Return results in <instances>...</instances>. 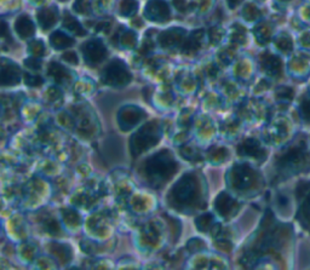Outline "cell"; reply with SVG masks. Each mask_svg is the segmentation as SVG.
Listing matches in <instances>:
<instances>
[{
    "label": "cell",
    "instance_id": "1",
    "mask_svg": "<svg viewBox=\"0 0 310 270\" xmlns=\"http://www.w3.org/2000/svg\"><path fill=\"white\" fill-rule=\"evenodd\" d=\"M144 171H146L147 178L155 186V184L164 183L172 177L173 173L177 171V162L167 152H161L149 157L144 162Z\"/></svg>",
    "mask_w": 310,
    "mask_h": 270
},
{
    "label": "cell",
    "instance_id": "2",
    "mask_svg": "<svg viewBox=\"0 0 310 270\" xmlns=\"http://www.w3.org/2000/svg\"><path fill=\"white\" fill-rule=\"evenodd\" d=\"M102 80L111 86H124L131 81V73L122 61L114 60L103 69Z\"/></svg>",
    "mask_w": 310,
    "mask_h": 270
},
{
    "label": "cell",
    "instance_id": "3",
    "mask_svg": "<svg viewBox=\"0 0 310 270\" xmlns=\"http://www.w3.org/2000/svg\"><path fill=\"white\" fill-rule=\"evenodd\" d=\"M159 131H157V126L155 122H149L146 126L138 131L132 138V153L140 154L142 152L147 151L151 147H153L157 141H159Z\"/></svg>",
    "mask_w": 310,
    "mask_h": 270
},
{
    "label": "cell",
    "instance_id": "4",
    "mask_svg": "<svg viewBox=\"0 0 310 270\" xmlns=\"http://www.w3.org/2000/svg\"><path fill=\"white\" fill-rule=\"evenodd\" d=\"M196 184L192 176H186L173 188V197L178 205H192L196 199Z\"/></svg>",
    "mask_w": 310,
    "mask_h": 270
},
{
    "label": "cell",
    "instance_id": "5",
    "mask_svg": "<svg viewBox=\"0 0 310 270\" xmlns=\"http://www.w3.org/2000/svg\"><path fill=\"white\" fill-rule=\"evenodd\" d=\"M82 53H84L85 61L91 66L98 65L107 57L108 52L104 45L100 40H90L82 46Z\"/></svg>",
    "mask_w": 310,
    "mask_h": 270
},
{
    "label": "cell",
    "instance_id": "6",
    "mask_svg": "<svg viewBox=\"0 0 310 270\" xmlns=\"http://www.w3.org/2000/svg\"><path fill=\"white\" fill-rule=\"evenodd\" d=\"M146 13L152 21L164 22L170 18V9L168 5L162 0H152L146 7Z\"/></svg>",
    "mask_w": 310,
    "mask_h": 270
},
{
    "label": "cell",
    "instance_id": "7",
    "mask_svg": "<svg viewBox=\"0 0 310 270\" xmlns=\"http://www.w3.org/2000/svg\"><path fill=\"white\" fill-rule=\"evenodd\" d=\"M143 117V112L141 109L131 107V108L122 109L119 116V121L121 125L122 130H129L140 122V120Z\"/></svg>",
    "mask_w": 310,
    "mask_h": 270
},
{
    "label": "cell",
    "instance_id": "8",
    "mask_svg": "<svg viewBox=\"0 0 310 270\" xmlns=\"http://www.w3.org/2000/svg\"><path fill=\"white\" fill-rule=\"evenodd\" d=\"M21 80V71L13 63H2L1 67V85L2 86H11L18 84Z\"/></svg>",
    "mask_w": 310,
    "mask_h": 270
},
{
    "label": "cell",
    "instance_id": "9",
    "mask_svg": "<svg viewBox=\"0 0 310 270\" xmlns=\"http://www.w3.org/2000/svg\"><path fill=\"white\" fill-rule=\"evenodd\" d=\"M16 32H17L18 36L22 39H28L31 37H33L34 32H36V27L34 23L32 22L31 17L27 15H22L16 20L15 23Z\"/></svg>",
    "mask_w": 310,
    "mask_h": 270
},
{
    "label": "cell",
    "instance_id": "10",
    "mask_svg": "<svg viewBox=\"0 0 310 270\" xmlns=\"http://www.w3.org/2000/svg\"><path fill=\"white\" fill-rule=\"evenodd\" d=\"M39 21V25L42 29H49L57 22L58 18V13L55 9H51V7H46V9H41L37 15Z\"/></svg>",
    "mask_w": 310,
    "mask_h": 270
},
{
    "label": "cell",
    "instance_id": "11",
    "mask_svg": "<svg viewBox=\"0 0 310 270\" xmlns=\"http://www.w3.org/2000/svg\"><path fill=\"white\" fill-rule=\"evenodd\" d=\"M47 74L58 84H65V82H68L71 80V73L67 71L65 67L58 65L57 62L50 63Z\"/></svg>",
    "mask_w": 310,
    "mask_h": 270
},
{
    "label": "cell",
    "instance_id": "12",
    "mask_svg": "<svg viewBox=\"0 0 310 270\" xmlns=\"http://www.w3.org/2000/svg\"><path fill=\"white\" fill-rule=\"evenodd\" d=\"M50 41L51 45L55 49L57 50H63V49H69L71 46L74 45V40L68 37L63 32H55L50 37Z\"/></svg>",
    "mask_w": 310,
    "mask_h": 270
},
{
    "label": "cell",
    "instance_id": "13",
    "mask_svg": "<svg viewBox=\"0 0 310 270\" xmlns=\"http://www.w3.org/2000/svg\"><path fill=\"white\" fill-rule=\"evenodd\" d=\"M182 38H183V32L180 29L172 28L171 31L165 32L160 37V42L162 46H173V45L180 44Z\"/></svg>",
    "mask_w": 310,
    "mask_h": 270
},
{
    "label": "cell",
    "instance_id": "14",
    "mask_svg": "<svg viewBox=\"0 0 310 270\" xmlns=\"http://www.w3.org/2000/svg\"><path fill=\"white\" fill-rule=\"evenodd\" d=\"M239 153L250 156H259L261 154H264V152L256 140H246L244 143L240 144Z\"/></svg>",
    "mask_w": 310,
    "mask_h": 270
},
{
    "label": "cell",
    "instance_id": "15",
    "mask_svg": "<svg viewBox=\"0 0 310 270\" xmlns=\"http://www.w3.org/2000/svg\"><path fill=\"white\" fill-rule=\"evenodd\" d=\"M63 26H65L66 28H68L71 32L76 33L77 36H79V37H84L85 34H86V31L82 28V26L80 25L79 22H78V21L73 17V16L69 15V13H66L65 15Z\"/></svg>",
    "mask_w": 310,
    "mask_h": 270
},
{
    "label": "cell",
    "instance_id": "16",
    "mask_svg": "<svg viewBox=\"0 0 310 270\" xmlns=\"http://www.w3.org/2000/svg\"><path fill=\"white\" fill-rule=\"evenodd\" d=\"M262 62H263L264 68H266L268 72H271V73H272V74L279 73L280 69H281V62H280L279 58L275 57V56L267 55V57L263 58V60H262Z\"/></svg>",
    "mask_w": 310,
    "mask_h": 270
},
{
    "label": "cell",
    "instance_id": "17",
    "mask_svg": "<svg viewBox=\"0 0 310 270\" xmlns=\"http://www.w3.org/2000/svg\"><path fill=\"white\" fill-rule=\"evenodd\" d=\"M302 157V152L299 148H293L291 151H288L284 156L280 159V165L281 166H285V165L288 164H295V162L299 161V159Z\"/></svg>",
    "mask_w": 310,
    "mask_h": 270
},
{
    "label": "cell",
    "instance_id": "18",
    "mask_svg": "<svg viewBox=\"0 0 310 270\" xmlns=\"http://www.w3.org/2000/svg\"><path fill=\"white\" fill-rule=\"evenodd\" d=\"M217 200L224 204V206L223 205H216V207H217V210L220 211L222 216L228 215L227 212H231V211H232V207H234L235 204H236L234 200L231 199V197H229L228 195H226V194H222Z\"/></svg>",
    "mask_w": 310,
    "mask_h": 270
},
{
    "label": "cell",
    "instance_id": "19",
    "mask_svg": "<svg viewBox=\"0 0 310 270\" xmlns=\"http://www.w3.org/2000/svg\"><path fill=\"white\" fill-rule=\"evenodd\" d=\"M138 4L136 0H122L120 4V13L122 16H132L137 12Z\"/></svg>",
    "mask_w": 310,
    "mask_h": 270
},
{
    "label": "cell",
    "instance_id": "20",
    "mask_svg": "<svg viewBox=\"0 0 310 270\" xmlns=\"http://www.w3.org/2000/svg\"><path fill=\"white\" fill-rule=\"evenodd\" d=\"M29 50H31L32 55L36 57H42L45 55V45L44 42L40 40H34L29 44Z\"/></svg>",
    "mask_w": 310,
    "mask_h": 270
},
{
    "label": "cell",
    "instance_id": "21",
    "mask_svg": "<svg viewBox=\"0 0 310 270\" xmlns=\"http://www.w3.org/2000/svg\"><path fill=\"white\" fill-rule=\"evenodd\" d=\"M25 77H26L25 79L26 84L29 85V86H32V87H37V86H40V85L44 84V80H42L40 77L29 76V74H26Z\"/></svg>",
    "mask_w": 310,
    "mask_h": 270
},
{
    "label": "cell",
    "instance_id": "22",
    "mask_svg": "<svg viewBox=\"0 0 310 270\" xmlns=\"http://www.w3.org/2000/svg\"><path fill=\"white\" fill-rule=\"evenodd\" d=\"M301 113L306 122H310V101L306 100L301 104Z\"/></svg>",
    "mask_w": 310,
    "mask_h": 270
},
{
    "label": "cell",
    "instance_id": "23",
    "mask_svg": "<svg viewBox=\"0 0 310 270\" xmlns=\"http://www.w3.org/2000/svg\"><path fill=\"white\" fill-rule=\"evenodd\" d=\"M25 65L28 67V68L33 69V71H39V69L41 68V62H40L38 57L28 58V60L25 61Z\"/></svg>",
    "mask_w": 310,
    "mask_h": 270
},
{
    "label": "cell",
    "instance_id": "24",
    "mask_svg": "<svg viewBox=\"0 0 310 270\" xmlns=\"http://www.w3.org/2000/svg\"><path fill=\"white\" fill-rule=\"evenodd\" d=\"M74 9L78 12H87V10H89V0H77V2L74 4Z\"/></svg>",
    "mask_w": 310,
    "mask_h": 270
},
{
    "label": "cell",
    "instance_id": "25",
    "mask_svg": "<svg viewBox=\"0 0 310 270\" xmlns=\"http://www.w3.org/2000/svg\"><path fill=\"white\" fill-rule=\"evenodd\" d=\"M62 58L66 61V62L71 63V65H78V62H79V60H78L77 53L74 52V51L66 52L65 55L62 56Z\"/></svg>",
    "mask_w": 310,
    "mask_h": 270
},
{
    "label": "cell",
    "instance_id": "26",
    "mask_svg": "<svg viewBox=\"0 0 310 270\" xmlns=\"http://www.w3.org/2000/svg\"><path fill=\"white\" fill-rule=\"evenodd\" d=\"M173 4H175V6L177 7L180 11H184L187 7L186 0H173Z\"/></svg>",
    "mask_w": 310,
    "mask_h": 270
},
{
    "label": "cell",
    "instance_id": "27",
    "mask_svg": "<svg viewBox=\"0 0 310 270\" xmlns=\"http://www.w3.org/2000/svg\"><path fill=\"white\" fill-rule=\"evenodd\" d=\"M227 1H228L229 7H231V9H234V7H236L237 5L241 2V0H227Z\"/></svg>",
    "mask_w": 310,
    "mask_h": 270
}]
</instances>
